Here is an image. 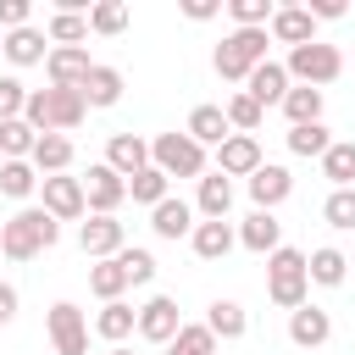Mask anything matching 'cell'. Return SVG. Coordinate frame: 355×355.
<instances>
[{"instance_id":"cell-14","label":"cell","mask_w":355,"mask_h":355,"mask_svg":"<svg viewBox=\"0 0 355 355\" xmlns=\"http://www.w3.org/2000/svg\"><path fill=\"white\" fill-rule=\"evenodd\" d=\"M105 166L128 183L133 172L150 166V139H139V133H111V144H105Z\"/></svg>"},{"instance_id":"cell-10","label":"cell","mask_w":355,"mask_h":355,"mask_svg":"<svg viewBox=\"0 0 355 355\" xmlns=\"http://www.w3.org/2000/svg\"><path fill=\"white\" fill-rule=\"evenodd\" d=\"M128 200V183L100 161V166H89V178H83V205H89V216H116V205Z\"/></svg>"},{"instance_id":"cell-20","label":"cell","mask_w":355,"mask_h":355,"mask_svg":"<svg viewBox=\"0 0 355 355\" xmlns=\"http://www.w3.org/2000/svg\"><path fill=\"white\" fill-rule=\"evenodd\" d=\"M28 161H33V172H39V178H55V172H67V166H72V139H67V133H39Z\"/></svg>"},{"instance_id":"cell-35","label":"cell","mask_w":355,"mask_h":355,"mask_svg":"<svg viewBox=\"0 0 355 355\" xmlns=\"http://www.w3.org/2000/svg\"><path fill=\"white\" fill-rule=\"evenodd\" d=\"M166 355H216V338H211V327H205V322H183V327L172 333Z\"/></svg>"},{"instance_id":"cell-12","label":"cell","mask_w":355,"mask_h":355,"mask_svg":"<svg viewBox=\"0 0 355 355\" xmlns=\"http://www.w3.org/2000/svg\"><path fill=\"white\" fill-rule=\"evenodd\" d=\"M294 89V78L283 72V61H261L250 78H244V94L261 105V111H272V105H283V94Z\"/></svg>"},{"instance_id":"cell-16","label":"cell","mask_w":355,"mask_h":355,"mask_svg":"<svg viewBox=\"0 0 355 355\" xmlns=\"http://www.w3.org/2000/svg\"><path fill=\"white\" fill-rule=\"evenodd\" d=\"M122 222L116 216H89V222H78V244H83V255H94V261H111L116 250H122Z\"/></svg>"},{"instance_id":"cell-32","label":"cell","mask_w":355,"mask_h":355,"mask_svg":"<svg viewBox=\"0 0 355 355\" xmlns=\"http://www.w3.org/2000/svg\"><path fill=\"white\" fill-rule=\"evenodd\" d=\"M205 327H211V338H244V305L239 300H211Z\"/></svg>"},{"instance_id":"cell-47","label":"cell","mask_w":355,"mask_h":355,"mask_svg":"<svg viewBox=\"0 0 355 355\" xmlns=\"http://www.w3.org/2000/svg\"><path fill=\"white\" fill-rule=\"evenodd\" d=\"M17 305H22V300H17V288H11V283H0V327H11V322H17Z\"/></svg>"},{"instance_id":"cell-7","label":"cell","mask_w":355,"mask_h":355,"mask_svg":"<svg viewBox=\"0 0 355 355\" xmlns=\"http://www.w3.org/2000/svg\"><path fill=\"white\" fill-rule=\"evenodd\" d=\"M44 333H50V344H55V355H89V322H83V311L78 305H50V316H44Z\"/></svg>"},{"instance_id":"cell-24","label":"cell","mask_w":355,"mask_h":355,"mask_svg":"<svg viewBox=\"0 0 355 355\" xmlns=\"http://www.w3.org/2000/svg\"><path fill=\"white\" fill-rule=\"evenodd\" d=\"M189 244H194V255H200V261H222V255L239 244V233H233L227 222H194Z\"/></svg>"},{"instance_id":"cell-46","label":"cell","mask_w":355,"mask_h":355,"mask_svg":"<svg viewBox=\"0 0 355 355\" xmlns=\"http://www.w3.org/2000/svg\"><path fill=\"white\" fill-rule=\"evenodd\" d=\"M305 11H311V17H316V22H338V17H344V11H349V6H344V0H311V6H305Z\"/></svg>"},{"instance_id":"cell-48","label":"cell","mask_w":355,"mask_h":355,"mask_svg":"<svg viewBox=\"0 0 355 355\" xmlns=\"http://www.w3.org/2000/svg\"><path fill=\"white\" fill-rule=\"evenodd\" d=\"M183 17L189 22H211L216 17V0H183Z\"/></svg>"},{"instance_id":"cell-29","label":"cell","mask_w":355,"mask_h":355,"mask_svg":"<svg viewBox=\"0 0 355 355\" xmlns=\"http://www.w3.org/2000/svg\"><path fill=\"white\" fill-rule=\"evenodd\" d=\"M322 178H327L333 189H355V144H349V139H333V144H327Z\"/></svg>"},{"instance_id":"cell-49","label":"cell","mask_w":355,"mask_h":355,"mask_svg":"<svg viewBox=\"0 0 355 355\" xmlns=\"http://www.w3.org/2000/svg\"><path fill=\"white\" fill-rule=\"evenodd\" d=\"M111 355H133V349H111Z\"/></svg>"},{"instance_id":"cell-41","label":"cell","mask_w":355,"mask_h":355,"mask_svg":"<svg viewBox=\"0 0 355 355\" xmlns=\"http://www.w3.org/2000/svg\"><path fill=\"white\" fill-rule=\"evenodd\" d=\"M322 216H327V227L349 233V227H355V189H333L327 205H322Z\"/></svg>"},{"instance_id":"cell-9","label":"cell","mask_w":355,"mask_h":355,"mask_svg":"<svg viewBox=\"0 0 355 355\" xmlns=\"http://www.w3.org/2000/svg\"><path fill=\"white\" fill-rule=\"evenodd\" d=\"M89 50L83 44H55V50H44V78H50V89H83V78H89Z\"/></svg>"},{"instance_id":"cell-28","label":"cell","mask_w":355,"mask_h":355,"mask_svg":"<svg viewBox=\"0 0 355 355\" xmlns=\"http://www.w3.org/2000/svg\"><path fill=\"white\" fill-rule=\"evenodd\" d=\"M133 327H139V311H133L128 300H111V305H105V311L94 316V333H100L105 344H122V338H128Z\"/></svg>"},{"instance_id":"cell-45","label":"cell","mask_w":355,"mask_h":355,"mask_svg":"<svg viewBox=\"0 0 355 355\" xmlns=\"http://www.w3.org/2000/svg\"><path fill=\"white\" fill-rule=\"evenodd\" d=\"M0 28H6V33L28 28V0H0Z\"/></svg>"},{"instance_id":"cell-36","label":"cell","mask_w":355,"mask_h":355,"mask_svg":"<svg viewBox=\"0 0 355 355\" xmlns=\"http://www.w3.org/2000/svg\"><path fill=\"white\" fill-rule=\"evenodd\" d=\"M122 28H128V6H122V0H100V6H89V33L116 39Z\"/></svg>"},{"instance_id":"cell-6","label":"cell","mask_w":355,"mask_h":355,"mask_svg":"<svg viewBox=\"0 0 355 355\" xmlns=\"http://www.w3.org/2000/svg\"><path fill=\"white\" fill-rule=\"evenodd\" d=\"M150 166H161L166 178H205V150L189 133H155L150 139Z\"/></svg>"},{"instance_id":"cell-23","label":"cell","mask_w":355,"mask_h":355,"mask_svg":"<svg viewBox=\"0 0 355 355\" xmlns=\"http://www.w3.org/2000/svg\"><path fill=\"white\" fill-rule=\"evenodd\" d=\"M183 133H189V139H194V144L205 150V144H222V139H227L233 128H227L222 105H194V111H189V122H183Z\"/></svg>"},{"instance_id":"cell-31","label":"cell","mask_w":355,"mask_h":355,"mask_svg":"<svg viewBox=\"0 0 355 355\" xmlns=\"http://www.w3.org/2000/svg\"><path fill=\"white\" fill-rule=\"evenodd\" d=\"M89 294H100L105 305L128 294V272H122V261H116V255H111V261H94V266H89Z\"/></svg>"},{"instance_id":"cell-27","label":"cell","mask_w":355,"mask_h":355,"mask_svg":"<svg viewBox=\"0 0 355 355\" xmlns=\"http://www.w3.org/2000/svg\"><path fill=\"white\" fill-rule=\"evenodd\" d=\"M194 205L205 211V222H227V205H233V178H222V172L200 178V200H194Z\"/></svg>"},{"instance_id":"cell-18","label":"cell","mask_w":355,"mask_h":355,"mask_svg":"<svg viewBox=\"0 0 355 355\" xmlns=\"http://www.w3.org/2000/svg\"><path fill=\"white\" fill-rule=\"evenodd\" d=\"M327 333H333V316H327L322 305H300V311H288V338H294L300 349H322Z\"/></svg>"},{"instance_id":"cell-5","label":"cell","mask_w":355,"mask_h":355,"mask_svg":"<svg viewBox=\"0 0 355 355\" xmlns=\"http://www.w3.org/2000/svg\"><path fill=\"white\" fill-rule=\"evenodd\" d=\"M283 72H288V78H300L305 89H322V83H333V78L344 72V50H338V44L311 39V44H300V50H288Z\"/></svg>"},{"instance_id":"cell-4","label":"cell","mask_w":355,"mask_h":355,"mask_svg":"<svg viewBox=\"0 0 355 355\" xmlns=\"http://www.w3.org/2000/svg\"><path fill=\"white\" fill-rule=\"evenodd\" d=\"M305 288H311V277H305V255L288 250V244H277V250L266 255V300L283 305V311H300V305H305Z\"/></svg>"},{"instance_id":"cell-37","label":"cell","mask_w":355,"mask_h":355,"mask_svg":"<svg viewBox=\"0 0 355 355\" xmlns=\"http://www.w3.org/2000/svg\"><path fill=\"white\" fill-rule=\"evenodd\" d=\"M44 33H50L55 44H83V39H89V17H83V11H55V17L44 22Z\"/></svg>"},{"instance_id":"cell-21","label":"cell","mask_w":355,"mask_h":355,"mask_svg":"<svg viewBox=\"0 0 355 355\" xmlns=\"http://www.w3.org/2000/svg\"><path fill=\"white\" fill-rule=\"evenodd\" d=\"M150 227H155V239H183V233H194V205L166 194L161 205H150Z\"/></svg>"},{"instance_id":"cell-30","label":"cell","mask_w":355,"mask_h":355,"mask_svg":"<svg viewBox=\"0 0 355 355\" xmlns=\"http://www.w3.org/2000/svg\"><path fill=\"white\" fill-rule=\"evenodd\" d=\"M283 116H288V128H311V122H322V89H288L283 94Z\"/></svg>"},{"instance_id":"cell-11","label":"cell","mask_w":355,"mask_h":355,"mask_svg":"<svg viewBox=\"0 0 355 355\" xmlns=\"http://www.w3.org/2000/svg\"><path fill=\"white\" fill-rule=\"evenodd\" d=\"M183 327V316H178V300H166V294H155V300H144L139 305V338H150V344H172V333Z\"/></svg>"},{"instance_id":"cell-13","label":"cell","mask_w":355,"mask_h":355,"mask_svg":"<svg viewBox=\"0 0 355 355\" xmlns=\"http://www.w3.org/2000/svg\"><path fill=\"white\" fill-rule=\"evenodd\" d=\"M255 166H261L255 133H227V139L216 144V172H222V178H250Z\"/></svg>"},{"instance_id":"cell-8","label":"cell","mask_w":355,"mask_h":355,"mask_svg":"<svg viewBox=\"0 0 355 355\" xmlns=\"http://www.w3.org/2000/svg\"><path fill=\"white\" fill-rule=\"evenodd\" d=\"M39 200H44V216H55V222H78L89 211L83 205V178H67V172L39 178Z\"/></svg>"},{"instance_id":"cell-19","label":"cell","mask_w":355,"mask_h":355,"mask_svg":"<svg viewBox=\"0 0 355 355\" xmlns=\"http://www.w3.org/2000/svg\"><path fill=\"white\" fill-rule=\"evenodd\" d=\"M122 89H128V83H122V72H116V67H105V61H94L78 94H83V105H100V111H105V105H116V100H122Z\"/></svg>"},{"instance_id":"cell-26","label":"cell","mask_w":355,"mask_h":355,"mask_svg":"<svg viewBox=\"0 0 355 355\" xmlns=\"http://www.w3.org/2000/svg\"><path fill=\"white\" fill-rule=\"evenodd\" d=\"M0 50H6V61H11V67H33V61H44V33H39V28L0 33Z\"/></svg>"},{"instance_id":"cell-44","label":"cell","mask_w":355,"mask_h":355,"mask_svg":"<svg viewBox=\"0 0 355 355\" xmlns=\"http://www.w3.org/2000/svg\"><path fill=\"white\" fill-rule=\"evenodd\" d=\"M22 105H28V89H22L17 78H0V122H17Z\"/></svg>"},{"instance_id":"cell-33","label":"cell","mask_w":355,"mask_h":355,"mask_svg":"<svg viewBox=\"0 0 355 355\" xmlns=\"http://www.w3.org/2000/svg\"><path fill=\"white\" fill-rule=\"evenodd\" d=\"M222 116H227V128H233V133H255V128L266 122V111H261V105H255V100H250L244 89L222 100Z\"/></svg>"},{"instance_id":"cell-1","label":"cell","mask_w":355,"mask_h":355,"mask_svg":"<svg viewBox=\"0 0 355 355\" xmlns=\"http://www.w3.org/2000/svg\"><path fill=\"white\" fill-rule=\"evenodd\" d=\"M55 233H61V222L44 216V205H22L17 216L0 222V255L6 261H33L55 244Z\"/></svg>"},{"instance_id":"cell-34","label":"cell","mask_w":355,"mask_h":355,"mask_svg":"<svg viewBox=\"0 0 355 355\" xmlns=\"http://www.w3.org/2000/svg\"><path fill=\"white\" fill-rule=\"evenodd\" d=\"M33 189H39L33 161H0V194H6V200H28Z\"/></svg>"},{"instance_id":"cell-2","label":"cell","mask_w":355,"mask_h":355,"mask_svg":"<svg viewBox=\"0 0 355 355\" xmlns=\"http://www.w3.org/2000/svg\"><path fill=\"white\" fill-rule=\"evenodd\" d=\"M83 116H89V105H83L78 89H28L22 122H28L33 133H72Z\"/></svg>"},{"instance_id":"cell-43","label":"cell","mask_w":355,"mask_h":355,"mask_svg":"<svg viewBox=\"0 0 355 355\" xmlns=\"http://www.w3.org/2000/svg\"><path fill=\"white\" fill-rule=\"evenodd\" d=\"M227 11H233L239 28H266V22H272V6H266V0H233Z\"/></svg>"},{"instance_id":"cell-38","label":"cell","mask_w":355,"mask_h":355,"mask_svg":"<svg viewBox=\"0 0 355 355\" xmlns=\"http://www.w3.org/2000/svg\"><path fill=\"white\" fill-rule=\"evenodd\" d=\"M128 194H133L139 205H161V200H166V172H161V166L133 172V178H128Z\"/></svg>"},{"instance_id":"cell-40","label":"cell","mask_w":355,"mask_h":355,"mask_svg":"<svg viewBox=\"0 0 355 355\" xmlns=\"http://www.w3.org/2000/svg\"><path fill=\"white\" fill-rule=\"evenodd\" d=\"M327 144H333V133H327L322 122H311V128H288V150H294V155H316V161H322Z\"/></svg>"},{"instance_id":"cell-25","label":"cell","mask_w":355,"mask_h":355,"mask_svg":"<svg viewBox=\"0 0 355 355\" xmlns=\"http://www.w3.org/2000/svg\"><path fill=\"white\" fill-rule=\"evenodd\" d=\"M344 272H349V261H344V250H333V244H322V250H311V255H305V277H311V283H322V288H338V283H344Z\"/></svg>"},{"instance_id":"cell-39","label":"cell","mask_w":355,"mask_h":355,"mask_svg":"<svg viewBox=\"0 0 355 355\" xmlns=\"http://www.w3.org/2000/svg\"><path fill=\"white\" fill-rule=\"evenodd\" d=\"M33 139H39V133H33L22 116H17V122H0V155H6V161H22V155H33Z\"/></svg>"},{"instance_id":"cell-15","label":"cell","mask_w":355,"mask_h":355,"mask_svg":"<svg viewBox=\"0 0 355 355\" xmlns=\"http://www.w3.org/2000/svg\"><path fill=\"white\" fill-rule=\"evenodd\" d=\"M288 189H294V178H288V166H277V161H261V166L250 172V200H255V211L283 205Z\"/></svg>"},{"instance_id":"cell-22","label":"cell","mask_w":355,"mask_h":355,"mask_svg":"<svg viewBox=\"0 0 355 355\" xmlns=\"http://www.w3.org/2000/svg\"><path fill=\"white\" fill-rule=\"evenodd\" d=\"M239 244H244V250H255V255H272V250L283 244V222H277L272 211H250V216H244V227H239Z\"/></svg>"},{"instance_id":"cell-17","label":"cell","mask_w":355,"mask_h":355,"mask_svg":"<svg viewBox=\"0 0 355 355\" xmlns=\"http://www.w3.org/2000/svg\"><path fill=\"white\" fill-rule=\"evenodd\" d=\"M266 28H272V39H277V44H288V50H300V44H311V39H316V17H311L305 6H277Z\"/></svg>"},{"instance_id":"cell-3","label":"cell","mask_w":355,"mask_h":355,"mask_svg":"<svg viewBox=\"0 0 355 355\" xmlns=\"http://www.w3.org/2000/svg\"><path fill=\"white\" fill-rule=\"evenodd\" d=\"M261 61H266V28H233L216 44V55H211V67L222 72V83H244Z\"/></svg>"},{"instance_id":"cell-42","label":"cell","mask_w":355,"mask_h":355,"mask_svg":"<svg viewBox=\"0 0 355 355\" xmlns=\"http://www.w3.org/2000/svg\"><path fill=\"white\" fill-rule=\"evenodd\" d=\"M116 261H122V272H128V288L155 277V255H150V250H128V244H122V250H116Z\"/></svg>"}]
</instances>
